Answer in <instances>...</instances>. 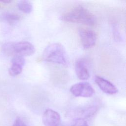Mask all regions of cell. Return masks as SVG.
Returning <instances> with one entry per match:
<instances>
[{
	"instance_id": "obj_1",
	"label": "cell",
	"mask_w": 126,
	"mask_h": 126,
	"mask_svg": "<svg viewBox=\"0 0 126 126\" xmlns=\"http://www.w3.org/2000/svg\"><path fill=\"white\" fill-rule=\"evenodd\" d=\"M62 20L69 23L82 24L88 26L94 25L95 18L88 9L78 5L70 9L61 16Z\"/></svg>"
},
{
	"instance_id": "obj_2",
	"label": "cell",
	"mask_w": 126,
	"mask_h": 126,
	"mask_svg": "<svg viewBox=\"0 0 126 126\" xmlns=\"http://www.w3.org/2000/svg\"><path fill=\"white\" fill-rule=\"evenodd\" d=\"M42 59L45 61L61 65L67 64V56L63 46L59 43L48 45L44 49Z\"/></svg>"
},
{
	"instance_id": "obj_3",
	"label": "cell",
	"mask_w": 126,
	"mask_h": 126,
	"mask_svg": "<svg viewBox=\"0 0 126 126\" xmlns=\"http://www.w3.org/2000/svg\"><path fill=\"white\" fill-rule=\"evenodd\" d=\"M70 91L72 94L77 97H90L93 95L94 90L88 82H80L73 85Z\"/></svg>"
},
{
	"instance_id": "obj_4",
	"label": "cell",
	"mask_w": 126,
	"mask_h": 126,
	"mask_svg": "<svg viewBox=\"0 0 126 126\" xmlns=\"http://www.w3.org/2000/svg\"><path fill=\"white\" fill-rule=\"evenodd\" d=\"M35 51L34 46L30 42L22 41L13 43V55H19L22 57L29 56L33 55Z\"/></svg>"
},
{
	"instance_id": "obj_5",
	"label": "cell",
	"mask_w": 126,
	"mask_h": 126,
	"mask_svg": "<svg viewBox=\"0 0 126 126\" xmlns=\"http://www.w3.org/2000/svg\"><path fill=\"white\" fill-rule=\"evenodd\" d=\"M78 32L81 43L85 48H90L95 45L96 36L94 31L88 29L80 28Z\"/></svg>"
},
{
	"instance_id": "obj_6",
	"label": "cell",
	"mask_w": 126,
	"mask_h": 126,
	"mask_svg": "<svg viewBox=\"0 0 126 126\" xmlns=\"http://www.w3.org/2000/svg\"><path fill=\"white\" fill-rule=\"evenodd\" d=\"M42 122L45 126H62L60 115L50 109L46 110L44 112Z\"/></svg>"
},
{
	"instance_id": "obj_7",
	"label": "cell",
	"mask_w": 126,
	"mask_h": 126,
	"mask_svg": "<svg viewBox=\"0 0 126 126\" xmlns=\"http://www.w3.org/2000/svg\"><path fill=\"white\" fill-rule=\"evenodd\" d=\"M94 80L101 90L106 94H114L118 92L117 88L113 84L103 77L96 76Z\"/></svg>"
},
{
	"instance_id": "obj_8",
	"label": "cell",
	"mask_w": 126,
	"mask_h": 126,
	"mask_svg": "<svg viewBox=\"0 0 126 126\" xmlns=\"http://www.w3.org/2000/svg\"><path fill=\"white\" fill-rule=\"evenodd\" d=\"M75 66L76 75L79 79L85 80L90 78V72L84 59H78L75 63Z\"/></svg>"
},
{
	"instance_id": "obj_9",
	"label": "cell",
	"mask_w": 126,
	"mask_h": 126,
	"mask_svg": "<svg viewBox=\"0 0 126 126\" xmlns=\"http://www.w3.org/2000/svg\"><path fill=\"white\" fill-rule=\"evenodd\" d=\"M18 7L20 10L26 14L30 13L32 10V4L28 0L19 1L18 3Z\"/></svg>"
},
{
	"instance_id": "obj_10",
	"label": "cell",
	"mask_w": 126,
	"mask_h": 126,
	"mask_svg": "<svg viewBox=\"0 0 126 126\" xmlns=\"http://www.w3.org/2000/svg\"><path fill=\"white\" fill-rule=\"evenodd\" d=\"M24 66L15 63H11V65L8 69L9 74L11 76H16L20 74Z\"/></svg>"
},
{
	"instance_id": "obj_11",
	"label": "cell",
	"mask_w": 126,
	"mask_h": 126,
	"mask_svg": "<svg viewBox=\"0 0 126 126\" xmlns=\"http://www.w3.org/2000/svg\"><path fill=\"white\" fill-rule=\"evenodd\" d=\"M4 19L8 24L13 25L20 20V16L16 13H7L4 15Z\"/></svg>"
},
{
	"instance_id": "obj_12",
	"label": "cell",
	"mask_w": 126,
	"mask_h": 126,
	"mask_svg": "<svg viewBox=\"0 0 126 126\" xmlns=\"http://www.w3.org/2000/svg\"><path fill=\"white\" fill-rule=\"evenodd\" d=\"M13 42L5 43L2 47V51L7 55H13L12 53Z\"/></svg>"
},
{
	"instance_id": "obj_13",
	"label": "cell",
	"mask_w": 126,
	"mask_h": 126,
	"mask_svg": "<svg viewBox=\"0 0 126 126\" xmlns=\"http://www.w3.org/2000/svg\"><path fill=\"white\" fill-rule=\"evenodd\" d=\"M72 126H89L86 120L83 118H79L75 119Z\"/></svg>"
},
{
	"instance_id": "obj_14",
	"label": "cell",
	"mask_w": 126,
	"mask_h": 126,
	"mask_svg": "<svg viewBox=\"0 0 126 126\" xmlns=\"http://www.w3.org/2000/svg\"><path fill=\"white\" fill-rule=\"evenodd\" d=\"M13 126H27V125L21 118H17L14 122Z\"/></svg>"
},
{
	"instance_id": "obj_15",
	"label": "cell",
	"mask_w": 126,
	"mask_h": 126,
	"mask_svg": "<svg viewBox=\"0 0 126 126\" xmlns=\"http://www.w3.org/2000/svg\"><path fill=\"white\" fill-rule=\"evenodd\" d=\"M0 1L2 3H9L12 1L10 0H1Z\"/></svg>"
}]
</instances>
